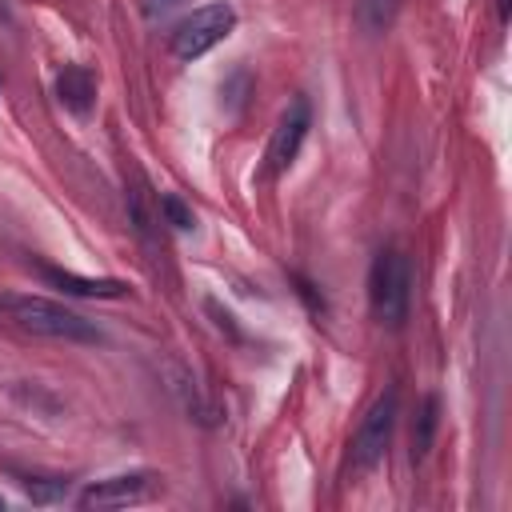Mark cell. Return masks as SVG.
<instances>
[{"mask_svg":"<svg viewBox=\"0 0 512 512\" xmlns=\"http://www.w3.org/2000/svg\"><path fill=\"white\" fill-rule=\"evenodd\" d=\"M408 300H412V268L400 248H380L372 268H368V304L372 316L388 328H400L408 320Z\"/></svg>","mask_w":512,"mask_h":512,"instance_id":"6da1fadb","label":"cell"},{"mask_svg":"<svg viewBox=\"0 0 512 512\" xmlns=\"http://www.w3.org/2000/svg\"><path fill=\"white\" fill-rule=\"evenodd\" d=\"M8 312L12 320L32 332V336H48V340H72V344H96L100 332L92 320L76 316L72 308L56 304V300H44V296H12L8 300Z\"/></svg>","mask_w":512,"mask_h":512,"instance_id":"7a4b0ae2","label":"cell"},{"mask_svg":"<svg viewBox=\"0 0 512 512\" xmlns=\"http://www.w3.org/2000/svg\"><path fill=\"white\" fill-rule=\"evenodd\" d=\"M396 416H400V396H396V388H388L372 400V408L364 412V420L352 436V464L360 472H372L384 460V452L392 444V432H396Z\"/></svg>","mask_w":512,"mask_h":512,"instance_id":"3957f363","label":"cell"},{"mask_svg":"<svg viewBox=\"0 0 512 512\" xmlns=\"http://www.w3.org/2000/svg\"><path fill=\"white\" fill-rule=\"evenodd\" d=\"M236 28V12L232 4H204L192 16H184L172 32V52L180 60H196L204 52H212L228 32Z\"/></svg>","mask_w":512,"mask_h":512,"instance_id":"277c9868","label":"cell"},{"mask_svg":"<svg viewBox=\"0 0 512 512\" xmlns=\"http://www.w3.org/2000/svg\"><path fill=\"white\" fill-rule=\"evenodd\" d=\"M308 124H312L308 100H292V104L284 108V116H280L272 140H268V172H272V176L284 172V168H292V160L300 156V144H304V136H308Z\"/></svg>","mask_w":512,"mask_h":512,"instance_id":"5b68a950","label":"cell"},{"mask_svg":"<svg viewBox=\"0 0 512 512\" xmlns=\"http://www.w3.org/2000/svg\"><path fill=\"white\" fill-rule=\"evenodd\" d=\"M148 480H152V476H144V472L108 476V480L88 484V488L76 496V504H80V508H124V504H136V500H144V496L152 492Z\"/></svg>","mask_w":512,"mask_h":512,"instance_id":"8992f818","label":"cell"},{"mask_svg":"<svg viewBox=\"0 0 512 512\" xmlns=\"http://www.w3.org/2000/svg\"><path fill=\"white\" fill-rule=\"evenodd\" d=\"M56 96L64 108H72L76 116H84L92 108V96H96V80L84 64H64V72L56 76Z\"/></svg>","mask_w":512,"mask_h":512,"instance_id":"52a82bcc","label":"cell"},{"mask_svg":"<svg viewBox=\"0 0 512 512\" xmlns=\"http://www.w3.org/2000/svg\"><path fill=\"white\" fill-rule=\"evenodd\" d=\"M40 276H44L48 284L72 292V296H100V300H112V296H124V292H128V284H120V280H88V276H76V272H64V268H48V264L40 268Z\"/></svg>","mask_w":512,"mask_h":512,"instance_id":"ba28073f","label":"cell"},{"mask_svg":"<svg viewBox=\"0 0 512 512\" xmlns=\"http://www.w3.org/2000/svg\"><path fill=\"white\" fill-rule=\"evenodd\" d=\"M436 428H440V400L424 396L420 408H416V420H412V460H424L432 452Z\"/></svg>","mask_w":512,"mask_h":512,"instance_id":"9c48e42d","label":"cell"},{"mask_svg":"<svg viewBox=\"0 0 512 512\" xmlns=\"http://www.w3.org/2000/svg\"><path fill=\"white\" fill-rule=\"evenodd\" d=\"M400 12V0H356V20L364 32H384Z\"/></svg>","mask_w":512,"mask_h":512,"instance_id":"30bf717a","label":"cell"},{"mask_svg":"<svg viewBox=\"0 0 512 512\" xmlns=\"http://www.w3.org/2000/svg\"><path fill=\"white\" fill-rule=\"evenodd\" d=\"M160 216L176 228V232H188V228H196V216H192V208L176 196V192H164L160 196Z\"/></svg>","mask_w":512,"mask_h":512,"instance_id":"8fae6325","label":"cell"},{"mask_svg":"<svg viewBox=\"0 0 512 512\" xmlns=\"http://www.w3.org/2000/svg\"><path fill=\"white\" fill-rule=\"evenodd\" d=\"M180 0H140V8L148 12V16H164V12H172Z\"/></svg>","mask_w":512,"mask_h":512,"instance_id":"7c38bea8","label":"cell"},{"mask_svg":"<svg viewBox=\"0 0 512 512\" xmlns=\"http://www.w3.org/2000/svg\"><path fill=\"white\" fill-rule=\"evenodd\" d=\"M508 8H512V0H496V16H500V24H508Z\"/></svg>","mask_w":512,"mask_h":512,"instance_id":"4fadbf2b","label":"cell"},{"mask_svg":"<svg viewBox=\"0 0 512 512\" xmlns=\"http://www.w3.org/2000/svg\"><path fill=\"white\" fill-rule=\"evenodd\" d=\"M0 508H4V500H0Z\"/></svg>","mask_w":512,"mask_h":512,"instance_id":"5bb4252c","label":"cell"}]
</instances>
